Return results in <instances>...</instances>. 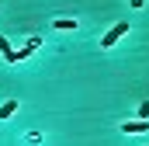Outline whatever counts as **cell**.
Segmentation results:
<instances>
[{"label":"cell","instance_id":"7a4b0ae2","mask_svg":"<svg viewBox=\"0 0 149 146\" xmlns=\"http://www.w3.org/2000/svg\"><path fill=\"white\" fill-rule=\"evenodd\" d=\"M121 132H125V136H146V132H149V122H146V118H132V122H121Z\"/></svg>","mask_w":149,"mask_h":146},{"label":"cell","instance_id":"52a82bcc","mask_svg":"<svg viewBox=\"0 0 149 146\" xmlns=\"http://www.w3.org/2000/svg\"><path fill=\"white\" fill-rule=\"evenodd\" d=\"M135 118H146V122H149V101H142V105L135 108Z\"/></svg>","mask_w":149,"mask_h":146},{"label":"cell","instance_id":"5b68a950","mask_svg":"<svg viewBox=\"0 0 149 146\" xmlns=\"http://www.w3.org/2000/svg\"><path fill=\"white\" fill-rule=\"evenodd\" d=\"M14 115H17V101L10 98V101H3V105H0V118L7 122V118H14Z\"/></svg>","mask_w":149,"mask_h":146},{"label":"cell","instance_id":"277c9868","mask_svg":"<svg viewBox=\"0 0 149 146\" xmlns=\"http://www.w3.org/2000/svg\"><path fill=\"white\" fill-rule=\"evenodd\" d=\"M0 56L7 59V63H17V49H10V42L0 35Z\"/></svg>","mask_w":149,"mask_h":146},{"label":"cell","instance_id":"9c48e42d","mask_svg":"<svg viewBox=\"0 0 149 146\" xmlns=\"http://www.w3.org/2000/svg\"><path fill=\"white\" fill-rule=\"evenodd\" d=\"M128 4H132V7H142V4H146V0H128Z\"/></svg>","mask_w":149,"mask_h":146},{"label":"cell","instance_id":"8992f818","mask_svg":"<svg viewBox=\"0 0 149 146\" xmlns=\"http://www.w3.org/2000/svg\"><path fill=\"white\" fill-rule=\"evenodd\" d=\"M52 28H59V32H73L76 21H73V18H56V21H52Z\"/></svg>","mask_w":149,"mask_h":146},{"label":"cell","instance_id":"6da1fadb","mask_svg":"<svg viewBox=\"0 0 149 146\" xmlns=\"http://www.w3.org/2000/svg\"><path fill=\"white\" fill-rule=\"evenodd\" d=\"M125 35H128V25H125V21H118L111 32H104V38H101V49H114V45H118Z\"/></svg>","mask_w":149,"mask_h":146},{"label":"cell","instance_id":"ba28073f","mask_svg":"<svg viewBox=\"0 0 149 146\" xmlns=\"http://www.w3.org/2000/svg\"><path fill=\"white\" fill-rule=\"evenodd\" d=\"M24 139H28V143H31V146H38V143H42V132H28Z\"/></svg>","mask_w":149,"mask_h":146},{"label":"cell","instance_id":"3957f363","mask_svg":"<svg viewBox=\"0 0 149 146\" xmlns=\"http://www.w3.org/2000/svg\"><path fill=\"white\" fill-rule=\"evenodd\" d=\"M35 49H42V38H38V35H31L28 42H24V49H17V63H21V59H28Z\"/></svg>","mask_w":149,"mask_h":146}]
</instances>
